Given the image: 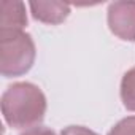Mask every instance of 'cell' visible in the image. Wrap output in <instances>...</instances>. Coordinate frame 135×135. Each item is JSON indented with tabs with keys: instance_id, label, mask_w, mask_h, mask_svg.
Here are the masks:
<instances>
[{
	"instance_id": "6da1fadb",
	"label": "cell",
	"mask_w": 135,
	"mask_h": 135,
	"mask_svg": "<svg viewBox=\"0 0 135 135\" xmlns=\"http://www.w3.org/2000/svg\"><path fill=\"white\" fill-rule=\"evenodd\" d=\"M45 111V95L30 83H16L10 86L2 97L3 118L15 129L35 127V124L43 119Z\"/></svg>"
},
{
	"instance_id": "7a4b0ae2",
	"label": "cell",
	"mask_w": 135,
	"mask_h": 135,
	"mask_svg": "<svg viewBox=\"0 0 135 135\" xmlns=\"http://www.w3.org/2000/svg\"><path fill=\"white\" fill-rule=\"evenodd\" d=\"M35 59V46L22 30L0 32V69L3 76H18L26 73Z\"/></svg>"
},
{
	"instance_id": "3957f363",
	"label": "cell",
	"mask_w": 135,
	"mask_h": 135,
	"mask_svg": "<svg viewBox=\"0 0 135 135\" xmlns=\"http://www.w3.org/2000/svg\"><path fill=\"white\" fill-rule=\"evenodd\" d=\"M108 24L122 40H135V2H116L108 8Z\"/></svg>"
},
{
	"instance_id": "277c9868",
	"label": "cell",
	"mask_w": 135,
	"mask_h": 135,
	"mask_svg": "<svg viewBox=\"0 0 135 135\" xmlns=\"http://www.w3.org/2000/svg\"><path fill=\"white\" fill-rule=\"evenodd\" d=\"M30 10L35 19L46 24H59L70 13L69 5L57 2H32Z\"/></svg>"
},
{
	"instance_id": "5b68a950",
	"label": "cell",
	"mask_w": 135,
	"mask_h": 135,
	"mask_svg": "<svg viewBox=\"0 0 135 135\" xmlns=\"http://www.w3.org/2000/svg\"><path fill=\"white\" fill-rule=\"evenodd\" d=\"M26 10L21 2H0V24L2 30H22L26 26Z\"/></svg>"
},
{
	"instance_id": "8992f818",
	"label": "cell",
	"mask_w": 135,
	"mask_h": 135,
	"mask_svg": "<svg viewBox=\"0 0 135 135\" xmlns=\"http://www.w3.org/2000/svg\"><path fill=\"white\" fill-rule=\"evenodd\" d=\"M121 97L126 108L135 111V69L124 75L121 83Z\"/></svg>"
},
{
	"instance_id": "52a82bcc",
	"label": "cell",
	"mask_w": 135,
	"mask_h": 135,
	"mask_svg": "<svg viewBox=\"0 0 135 135\" xmlns=\"http://www.w3.org/2000/svg\"><path fill=\"white\" fill-rule=\"evenodd\" d=\"M108 135H135V116L126 118L121 122H118L108 132Z\"/></svg>"
},
{
	"instance_id": "ba28073f",
	"label": "cell",
	"mask_w": 135,
	"mask_h": 135,
	"mask_svg": "<svg viewBox=\"0 0 135 135\" xmlns=\"http://www.w3.org/2000/svg\"><path fill=\"white\" fill-rule=\"evenodd\" d=\"M60 135H97V133L81 126H72V127H67L65 130H62Z\"/></svg>"
},
{
	"instance_id": "9c48e42d",
	"label": "cell",
	"mask_w": 135,
	"mask_h": 135,
	"mask_svg": "<svg viewBox=\"0 0 135 135\" xmlns=\"http://www.w3.org/2000/svg\"><path fill=\"white\" fill-rule=\"evenodd\" d=\"M21 135H56L54 132H51L49 129H45V127H38V126H35V127H30V129H27L24 133H21Z\"/></svg>"
}]
</instances>
